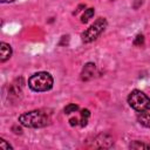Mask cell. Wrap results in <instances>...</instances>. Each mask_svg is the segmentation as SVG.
<instances>
[{
    "mask_svg": "<svg viewBox=\"0 0 150 150\" xmlns=\"http://www.w3.org/2000/svg\"><path fill=\"white\" fill-rule=\"evenodd\" d=\"M50 118L47 112L42 110H32L19 116V122L27 128H43L49 123Z\"/></svg>",
    "mask_w": 150,
    "mask_h": 150,
    "instance_id": "6da1fadb",
    "label": "cell"
},
{
    "mask_svg": "<svg viewBox=\"0 0 150 150\" xmlns=\"http://www.w3.org/2000/svg\"><path fill=\"white\" fill-rule=\"evenodd\" d=\"M53 83H54L53 76L47 71L35 73L28 79V87L33 91H38V93L50 90L53 87Z\"/></svg>",
    "mask_w": 150,
    "mask_h": 150,
    "instance_id": "7a4b0ae2",
    "label": "cell"
},
{
    "mask_svg": "<svg viewBox=\"0 0 150 150\" xmlns=\"http://www.w3.org/2000/svg\"><path fill=\"white\" fill-rule=\"evenodd\" d=\"M128 103L129 105L141 112V111H146V110H150V98L141 90H132L129 96H128Z\"/></svg>",
    "mask_w": 150,
    "mask_h": 150,
    "instance_id": "3957f363",
    "label": "cell"
},
{
    "mask_svg": "<svg viewBox=\"0 0 150 150\" xmlns=\"http://www.w3.org/2000/svg\"><path fill=\"white\" fill-rule=\"evenodd\" d=\"M107 20L104 18H98L93 25H90L89 28H87L82 34H81V38H82V41L84 43H89L94 40H96L103 32L104 29L107 28Z\"/></svg>",
    "mask_w": 150,
    "mask_h": 150,
    "instance_id": "277c9868",
    "label": "cell"
},
{
    "mask_svg": "<svg viewBox=\"0 0 150 150\" xmlns=\"http://www.w3.org/2000/svg\"><path fill=\"white\" fill-rule=\"evenodd\" d=\"M96 74V67L93 62H88L84 64L82 73H81V80L82 81H88L91 80Z\"/></svg>",
    "mask_w": 150,
    "mask_h": 150,
    "instance_id": "5b68a950",
    "label": "cell"
},
{
    "mask_svg": "<svg viewBox=\"0 0 150 150\" xmlns=\"http://www.w3.org/2000/svg\"><path fill=\"white\" fill-rule=\"evenodd\" d=\"M12 56V47L6 42H0V61L5 62Z\"/></svg>",
    "mask_w": 150,
    "mask_h": 150,
    "instance_id": "8992f818",
    "label": "cell"
},
{
    "mask_svg": "<svg viewBox=\"0 0 150 150\" xmlns=\"http://www.w3.org/2000/svg\"><path fill=\"white\" fill-rule=\"evenodd\" d=\"M137 121L139 124H142L143 127L150 128V110L146 111H141L137 115Z\"/></svg>",
    "mask_w": 150,
    "mask_h": 150,
    "instance_id": "52a82bcc",
    "label": "cell"
},
{
    "mask_svg": "<svg viewBox=\"0 0 150 150\" xmlns=\"http://www.w3.org/2000/svg\"><path fill=\"white\" fill-rule=\"evenodd\" d=\"M94 13H95L94 8H88V9H86L84 13H83L82 16H81V22H83V23L88 22L89 19H91V18L94 16Z\"/></svg>",
    "mask_w": 150,
    "mask_h": 150,
    "instance_id": "ba28073f",
    "label": "cell"
},
{
    "mask_svg": "<svg viewBox=\"0 0 150 150\" xmlns=\"http://www.w3.org/2000/svg\"><path fill=\"white\" fill-rule=\"evenodd\" d=\"M129 148L130 149H150V144H145V143H141L138 141H134L132 143H130Z\"/></svg>",
    "mask_w": 150,
    "mask_h": 150,
    "instance_id": "9c48e42d",
    "label": "cell"
},
{
    "mask_svg": "<svg viewBox=\"0 0 150 150\" xmlns=\"http://www.w3.org/2000/svg\"><path fill=\"white\" fill-rule=\"evenodd\" d=\"M89 116H90V111H89L88 109H83V110L81 111V125H82V127L87 125Z\"/></svg>",
    "mask_w": 150,
    "mask_h": 150,
    "instance_id": "30bf717a",
    "label": "cell"
},
{
    "mask_svg": "<svg viewBox=\"0 0 150 150\" xmlns=\"http://www.w3.org/2000/svg\"><path fill=\"white\" fill-rule=\"evenodd\" d=\"M79 110V105L75 104V103H69L68 105H66L64 108V114H71V112H75Z\"/></svg>",
    "mask_w": 150,
    "mask_h": 150,
    "instance_id": "8fae6325",
    "label": "cell"
},
{
    "mask_svg": "<svg viewBox=\"0 0 150 150\" xmlns=\"http://www.w3.org/2000/svg\"><path fill=\"white\" fill-rule=\"evenodd\" d=\"M143 43H144V36L142 34H138L134 40V45L135 46H142Z\"/></svg>",
    "mask_w": 150,
    "mask_h": 150,
    "instance_id": "7c38bea8",
    "label": "cell"
},
{
    "mask_svg": "<svg viewBox=\"0 0 150 150\" xmlns=\"http://www.w3.org/2000/svg\"><path fill=\"white\" fill-rule=\"evenodd\" d=\"M0 149H4V150H9V149H13L11 144H8L5 139H0Z\"/></svg>",
    "mask_w": 150,
    "mask_h": 150,
    "instance_id": "4fadbf2b",
    "label": "cell"
},
{
    "mask_svg": "<svg viewBox=\"0 0 150 150\" xmlns=\"http://www.w3.org/2000/svg\"><path fill=\"white\" fill-rule=\"evenodd\" d=\"M69 122H70L71 125H76V124H77V118H70Z\"/></svg>",
    "mask_w": 150,
    "mask_h": 150,
    "instance_id": "5bb4252c",
    "label": "cell"
},
{
    "mask_svg": "<svg viewBox=\"0 0 150 150\" xmlns=\"http://www.w3.org/2000/svg\"><path fill=\"white\" fill-rule=\"evenodd\" d=\"M0 1L5 4V2H13V1H15V0H0Z\"/></svg>",
    "mask_w": 150,
    "mask_h": 150,
    "instance_id": "9a60e30c",
    "label": "cell"
}]
</instances>
